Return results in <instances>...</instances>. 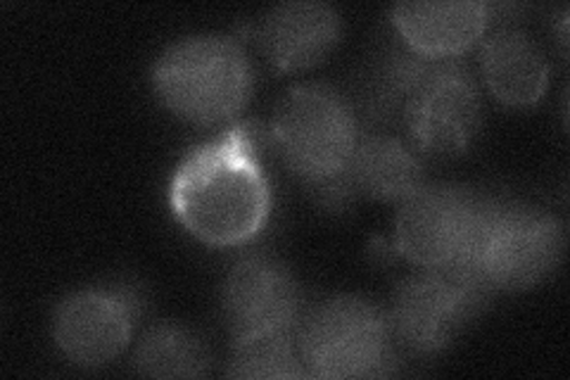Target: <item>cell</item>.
Segmentation results:
<instances>
[{
	"label": "cell",
	"mask_w": 570,
	"mask_h": 380,
	"mask_svg": "<svg viewBox=\"0 0 570 380\" xmlns=\"http://www.w3.org/2000/svg\"><path fill=\"white\" fill-rule=\"evenodd\" d=\"M169 205L195 238L228 247L253 241L272 212V188L245 126L193 148L176 167Z\"/></svg>",
	"instance_id": "cell-1"
},
{
	"label": "cell",
	"mask_w": 570,
	"mask_h": 380,
	"mask_svg": "<svg viewBox=\"0 0 570 380\" xmlns=\"http://www.w3.org/2000/svg\"><path fill=\"white\" fill-rule=\"evenodd\" d=\"M376 98L383 110L400 113L414 148L428 155L466 150L483 121L471 69L456 58H428L412 48L390 52Z\"/></svg>",
	"instance_id": "cell-2"
},
{
	"label": "cell",
	"mask_w": 570,
	"mask_h": 380,
	"mask_svg": "<svg viewBox=\"0 0 570 380\" xmlns=\"http://www.w3.org/2000/svg\"><path fill=\"white\" fill-rule=\"evenodd\" d=\"M153 86L171 113L193 124H222L253 94V65L228 36L198 33L171 43L153 67Z\"/></svg>",
	"instance_id": "cell-3"
},
{
	"label": "cell",
	"mask_w": 570,
	"mask_h": 380,
	"mask_svg": "<svg viewBox=\"0 0 570 380\" xmlns=\"http://www.w3.org/2000/svg\"><path fill=\"white\" fill-rule=\"evenodd\" d=\"M563 255V226L557 216L523 203L488 197L469 257L490 291H521L549 276Z\"/></svg>",
	"instance_id": "cell-4"
},
{
	"label": "cell",
	"mask_w": 570,
	"mask_h": 380,
	"mask_svg": "<svg viewBox=\"0 0 570 380\" xmlns=\"http://www.w3.org/2000/svg\"><path fill=\"white\" fill-rule=\"evenodd\" d=\"M272 136L285 165L312 184L326 186L343 174L360 143L347 100L321 84H299L274 113Z\"/></svg>",
	"instance_id": "cell-5"
},
{
	"label": "cell",
	"mask_w": 570,
	"mask_h": 380,
	"mask_svg": "<svg viewBox=\"0 0 570 380\" xmlns=\"http://www.w3.org/2000/svg\"><path fill=\"white\" fill-rule=\"evenodd\" d=\"M297 350L307 376L376 378L395 367L387 316L360 298H333L302 323Z\"/></svg>",
	"instance_id": "cell-6"
},
{
	"label": "cell",
	"mask_w": 570,
	"mask_h": 380,
	"mask_svg": "<svg viewBox=\"0 0 570 380\" xmlns=\"http://www.w3.org/2000/svg\"><path fill=\"white\" fill-rule=\"evenodd\" d=\"M490 293V288L461 264L421 266L392 295L387 316L392 338L416 354H435L483 310Z\"/></svg>",
	"instance_id": "cell-7"
},
{
	"label": "cell",
	"mask_w": 570,
	"mask_h": 380,
	"mask_svg": "<svg viewBox=\"0 0 570 380\" xmlns=\"http://www.w3.org/2000/svg\"><path fill=\"white\" fill-rule=\"evenodd\" d=\"M488 197L459 186H421L402 201L395 247L416 266H450L469 257Z\"/></svg>",
	"instance_id": "cell-8"
},
{
	"label": "cell",
	"mask_w": 570,
	"mask_h": 380,
	"mask_svg": "<svg viewBox=\"0 0 570 380\" xmlns=\"http://www.w3.org/2000/svg\"><path fill=\"white\" fill-rule=\"evenodd\" d=\"M138 298L124 288H88L65 298L52 314V340L77 367L110 364L129 345Z\"/></svg>",
	"instance_id": "cell-9"
},
{
	"label": "cell",
	"mask_w": 570,
	"mask_h": 380,
	"mask_svg": "<svg viewBox=\"0 0 570 380\" xmlns=\"http://www.w3.org/2000/svg\"><path fill=\"white\" fill-rule=\"evenodd\" d=\"M299 310V288L281 262L253 255L228 271L222 288V312L236 340L291 333Z\"/></svg>",
	"instance_id": "cell-10"
},
{
	"label": "cell",
	"mask_w": 570,
	"mask_h": 380,
	"mask_svg": "<svg viewBox=\"0 0 570 380\" xmlns=\"http://www.w3.org/2000/svg\"><path fill=\"white\" fill-rule=\"evenodd\" d=\"M341 39V17L318 0H293L264 14L257 43L281 71L305 69L324 60Z\"/></svg>",
	"instance_id": "cell-11"
},
{
	"label": "cell",
	"mask_w": 570,
	"mask_h": 380,
	"mask_svg": "<svg viewBox=\"0 0 570 380\" xmlns=\"http://www.w3.org/2000/svg\"><path fill=\"white\" fill-rule=\"evenodd\" d=\"M406 48L428 58H456L480 41L490 22V8L480 0H419L392 8Z\"/></svg>",
	"instance_id": "cell-12"
},
{
	"label": "cell",
	"mask_w": 570,
	"mask_h": 380,
	"mask_svg": "<svg viewBox=\"0 0 570 380\" xmlns=\"http://www.w3.org/2000/svg\"><path fill=\"white\" fill-rule=\"evenodd\" d=\"M326 186L341 197L364 195L373 201L402 203L423 186V167L416 150L404 140L373 134L356 143L343 174Z\"/></svg>",
	"instance_id": "cell-13"
},
{
	"label": "cell",
	"mask_w": 570,
	"mask_h": 380,
	"mask_svg": "<svg viewBox=\"0 0 570 380\" xmlns=\"http://www.w3.org/2000/svg\"><path fill=\"white\" fill-rule=\"evenodd\" d=\"M480 71L492 94L507 105L538 103L549 84L542 48L519 29H499L480 48Z\"/></svg>",
	"instance_id": "cell-14"
},
{
	"label": "cell",
	"mask_w": 570,
	"mask_h": 380,
	"mask_svg": "<svg viewBox=\"0 0 570 380\" xmlns=\"http://www.w3.org/2000/svg\"><path fill=\"white\" fill-rule=\"evenodd\" d=\"M212 357L205 342L186 325L159 323L138 342L134 367L140 376L153 378H200Z\"/></svg>",
	"instance_id": "cell-15"
},
{
	"label": "cell",
	"mask_w": 570,
	"mask_h": 380,
	"mask_svg": "<svg viewBox=\"0 0 570 380\" xmlns=\"http://www.w3.org/2000/svg\"><path fill=\"white\" fill-rule=\"evenodd\" d=\"M226 373L230 378H302L307 369L291 333H274L236 340Z\"/></svg>",
	"instance_id": "cell-16"
}]
</instances>
